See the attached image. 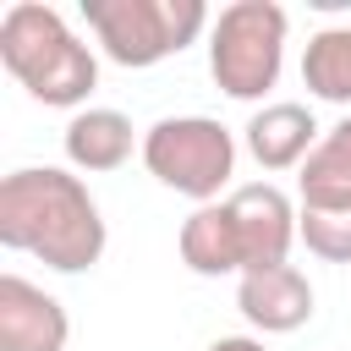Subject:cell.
Masks as SVG:
<instances>
[{
	"instance_id": "1",
	"label": "cell",
	"mask_w": 351,
	"mask_h": 351,
	"mask_svg": "<svg viewBox=\"0 0 351 351\" xmlns=\"http://www.w3.org/2000/svg\"><path fill=\"white\" fill-rule=\"evenodd\" d=\"M0 241L38 258L55 274H82L104 258V214L82 176L55 165H27L0 181Z\"/></svg>"
},
{
	"instance_id": "2",
	"label": "cell",
	"mask_w": 351,
	"mask_h": 351,
	"mask_svg": "<svg viewBox=\"0 0 351 351\" xmlns=\"http://www.w3.org/2000/svg\"><path fill=\"white\" fill-rule=\"evenodd\" d=\"M0 60L5 71L49 110H77L99 88L93 49L71 33V22L44 0H16L0 16Z\"/></svg>"
},
{
	"instance_id": "3",
	"label": "cell",
	"mask_w": 351,
	"mask_h": 351,
	"mask_svg": "<svg viewBox=\"0 0 351 351\" xmlns=\"http://www.w3.org/2000/svg\"><path fill=\"white\" fill-rule=\"evenodd\" d=\"M285 33H291V16L274 0L225 5L208 27V71H214L219 93H230L241 104L263 99L285 66Z\"/></svg>"
},
{
	"instance_id": "4",
	"label": "cell",
	"mask_w": 351,
	"mask_h": 351,
	"mask_svg": "<svg viewBox=\"0 0 351 351\" xmlns=\"http://www.w3.org/2000/svg\"><path fill=\"white\" fill-rule=\"evenodd\" d=\"M82 16L99 49L132 71L181 55L203 27H214L203 0H82Z\"/></svg>"
},
{
	"instance_id": "5",
	"label": "cell",
	"mask_w": 351,
	"mask_h": 351,
	"mask_svg": "<svg viewBox=\"0 0 351 351\" xmlns=\"http://www.w3.org/2000/svg\"><path fill=\"white\" fill-rule=\"evenodd\" d=\"M143 165L159 186L203 203H219V192L236 176V137L214 115H165L143 132Z\"/></svg>"
},
{
	"instance_id": "6",
	"label": "cell",
	"mask_w": 351,
	"mask_h": 351,
	"mask_svg": "<svg viewBox=\"0 0 351 351\" xmlns=\"http://www.w3.org/2000/svg\"><path fill=\"white\" fill-rule=\"evenodd\" d=\"M230 208V230H236V247H241V274H258V269H280L291 258V241L302 236L296 230V203L274 186V181H247L225 197Z\"/></svg>"
},
{
	"instance_id": "7",
	"label": "cell",
	"mask_w": 351,
	"mask_h": 351,
	"mask_svg": "<svg viewBox=\"0 0 351 351\" xmlns=\"http://www.w3.org/2000/svg\"><path fill=\"white\" fill-rule=\"evenodd\" d=\"M66 340H71L66 307L44 285L0 274V351H66Z\"/></svg>"
},
{
	"instance_id": "8",
	"label": "cell",
	"mask_w": 351,
	"mask_h": 351,
	"mask_svg": "<svg viewBox=\"0 0 351 351\" xmlns=\"http://www.w3.org/2000/svg\"><path fill=\"white\" fill-rule=\"evenodd\" d=\"M236 307L252 329L263 335H291L313 318V285L296 263H280V269H258V274H241L236 280Z\"/></svg>"
},
{
	"instance_id": "9",
	"label": "cell",
	"mask_w": 351,
	"mask_h": 351,
	"mask_svg": "<svg viewBox=\"0 0 351 351\" xmlns=\"http://www.w3.org/2000/svg\"><path fill=\"white\" fill-rule=\"evenodd\" d=\"M313 148H318V121L296 99H274L247 121V154L263 170H302Z\"/></svg>"
},
{
	"instance_id": "10",
	"label": "cell",
	"mask_w": 351,
	"mask_h": 351,
	"mask_svg": "<svg viewBox=\"0 0 351 351\" xmlns=\"http://www.w3.org/2000/svg\"><path fill=\"white\" fill-rule=\"evenodd\" d=\"M132 143H137L132 121L121 110H110V104H88V110H77L66 121V159L77 170H88V176L121 170L132 159Z\"/></svg>"
},
{
	"instance_id": "11",
	"label": "cell",
	"mask_w": 351,
	"mask_h": 351,
	"mask_svg": "<svg viewBox=\"0 0 351 351\" xmlns=\"http://www.w3.org/2000/svg\"><path fill=\"white\" fill-rule=\"evenodd\" d=\"M176 247H181V263H186L192 274H203V280L236 274V280H241V247H236V230H230V208H225V197L192 208L186 225H181V236H176Z\"/></svg>"
},
{
	"instance_id": "12",
	"label": "cell",
	"mask_w": 351,
	"mask_h": 351,
	"mask_svg": "<svg viewBox=\"0 0 351 351\" xmlns=\"http://www.w3.org/2000/svg\"><path fill=\"white\" fill-rule=\"evenodd\" d=\"M296 203H318V208H351V115H340L318 148L307 154L302 176H296Z\"/></svg>"
},
{
	"instance_id": "13",
	"label": "cell",
	"mask_w": 351,
	"mask_h": 351,
	"mask_svg": "<svg viewBox=\"0 0 351 351\" xmlns=\"http://www.w3.org/2000/svg\"><path fill=\"white\" fill-rule=\"evenodd\" d=\"M302 82L324 104H351V27H318L307 38Z\"/></svg>"
},
{
	"instance_id": "14",
	"label": "cell",
	"mask_w": 351,
	"mask_h": 351,
	"mask_svg": "<svg viewBox=\"0 0 351 351\" xmlns=\"http://www.w3.org/2000/svg\"><path fill=\"white\" fill-rule=\"evenodd\" d=\"M296 230H302V241H307L313 258H324V263H351V208L296 203Z\"/></svg>"
},
{
	"instance_id": "15",
	"label": "cell",
	"mask_w": 351,
	"mask_h": 351,
	"mask_svg": "<svg viewBox=\"0 0 351 351\" xmlns=\"http://www.w3.org/2000/svg\"><path fill=\"white\" fill-rule=\"evenodd\" d=\"M208 351H269V346H263L258 335H219Z\"/></svg>"
}]
</instances>
